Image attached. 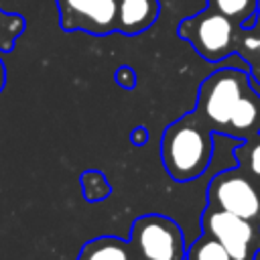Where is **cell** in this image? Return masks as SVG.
<instances>
[{"label": "cell", "mask_w": 260, "mask_h": 260, "mask_svg": "<svg viewBox=\"0 0 260 260\" xmlns=\"http://www.w3.org/2000/svg\"><path fill=\"white\" fill-rule=\"evenodd\" d=\"M211 128L195 112H189L169 124L160 140V158L167 175L179 183L201 177L211 162Z\"/></svg>", "instance_id": "obj_1"}, {"label": "cell", "mask_w": 260, "mask_h": 260, "mask_svg": "<svg viewBox=\"0 0 260 260\" xmlns=\"http://www.w3.org/2000/svg\"><path fill=\"white\" fill-rule=\"evenodd\" d=\"M250 77L244 69L221 67L209 73L199 85L195 114L211 128L213 134L230 136V126L240 98L248 91Z\"/></svg>", "instance_id": "obj_2"}, {"label": "cell", "mask_w": 260, "mask_h": 260, "mask_svg": "<svg viewBox=\"0 0 260 260\" xmlns=\"http://www.w3.org/2000/svg\"><path fill=\"white\" fill-rule=\"evenodd\" d=\"M240 28V24L232 22L223 14L211 8H203L201 12L183 18L177 26V32L197 51L201 59L217 63L236 53Z\"/></svg>", "instance_id": "obj_3"}, {"label": "cell", "mask_w": 260, "mask_h": 260, "mask_svg": "<svg viewBox=\"0 0 260 260\" xmlns=\"http://www.w3.org/2000/svg\"><path fill=\"white\" fill-rule=\"evenodd\" d=\"M128 244L134 260H185V236L181 225L160 213H148L134 219Z\"/></svg>", "instance_id": "obj_4"}, {"label": "cell", "mask_w": 260, "mask_h": 260, "mask_svg": "<svg viewBox=\"0 0 260 260\" xmlns=\"http://www.w3.org/2000/svg\"><path fill=\"white\" fill-rule=\"evenodd\" d=\"M207 207L260 223V179L240 165L217 173L207 185Z\"/></svg>", "instance_id": "obj_5"}, {"label": "cell", "mask_w": 260, "mask_h": 260, "mask_svg": "<svg viewBox=\"0 0 260 260\" xmlns=\"http://www.w3.org/2000/svg\"><path fill=\"white\" fill-rule=\"evenodd\" d=\"M201 234L217 240L232 260H256L260 254V223L252 219L205 207Z\"/></svg>", "instance_id": "obj_6"}, {"label": "cell", "mask_w": 260, "mask_h": 260, "mask_svg": "<svg viewBox=\"0 0 260 260\" xmlns=\"http://www.w3.org/2000/svg\"><path fill=\"white\" fill-rule=\"evenodd\" d=\"M59 22L67 32L81 30L95 37L116 32L118 0H57Z\"/></svg>", "instance_id": "obj_7"}, {"label": "cell", "mask_w": 260, "mask_h": 260, "mask_svg": "<svg viewBox=\"0 0 260 260\" xmlns=\"http://www.w3.org/2000/svg\"><path fill=\"white\" fill-rule=\"evenodd\" d=\"M158 14H160L158 0H118L116 32L140 35L156 22Z\"/></svg>", "instance_id": "obj_8"}, {"label": "cell", "mask_w": 260, "mask_h": 260, "mask_svg": "<svg viewBox=\"0 0 260 260\" xmlns=\"http://www.w3.org/2000/svg\"><path fill=\"white\" fill-rule=\"evenodd\" d=\"M77 260H134L128 240L116 236H100L83 244Z\"/></svg>", "instance_id": "obj_9"}, {"label": "cell", "mask_w": 260, "mask_h": 260, "mask_svg": "<svg viewBox=\"0 0 260 260\" xmlns=\"http://www.w3.org/2000/svg\"><path fill=\"white\" fill-rule=\"evenodd\" d=\"M207 8L223 14L232 22L250 28V20L256 18L260 0H207Z\"/></svg>", "instance_id": "obj_10"}, {"label": "cell", "mask_w": 260, "mask_h": 260, "mask_svg": "<svg viewBox=\"0 0 260 260\" xmlns=\"http://www.w3.org/2000/svg\"><path fill=\"white\" fill-rule=\"evenodd\" d=\"M26 18L16 12L0 10V51H12L16 39L24 32Z\"/></svg>", "instance_id": "obj_11"}, {"label": "cell", "mask_w": 260, "mask_h": 260, "mask_svg": "<svg viewBox=\"0 0 260 260\" xmlns=\"http://www.w3.org/2000/svg\"><path fill=\"white\" fill-rule=\"evenodd\" d=\"M234 156L242 169H246L250 175L260 179V134H256L248 140H242L236 146Z\"/></svg>", "instance_id": "obj_12"}, {"label": "cell", "mask_w": 260, "mask_h": 260, "mask_svg": "<svg viewBox=\"0 0 260 260\" xmlns=\"http://www.w3.org/2000/svg\"><path fill=\"white\" fill-rule=\"evenodd\" d=\"M187 260H232V256L223 250V246H221L217 240H213V238L201 234V236L189 246V250H187Z\"/></svg>", "instance_id": "obj_13"}, {"label": "cell", "mask_w": 260, "mask_h": 260, "mask_svg": "<svg viewBox=\"0 0 260 260\" xmlns=\"http://www.w3.org/2000/svg\"><path fill=\"white\" fill-rule=\"evenodd\" d=\"M81 185H83V193L87 199L95 201L102 199L110 193V183L106 181V177L98 171H85L81 175Z\"/></svg>", "instance_id": "obj_14"}, {"label": "cell", "mask_w": 260, "mask_h": 260, "mask_svg": "<svg viewBox=\"0 0 260 260\" xmlns=\"http://www.w3.org/2000/svg\"><path fill=\"white\" fill-rule=\"evenodd\" d=\"M116 81L124 87V89H132L134 87V83H136V75H134V71H132V67H120L118 71H116Z\"/></svg>", "instance_id": "obj_15"}, {"label": "cell", "mask_w": 260, "mask_h": 260, "mask_svg": "<svg viewBox=\"0 0 260 260\" xmlns=\"http://www.w3.org/2000/svg\"><path fill=\"white\" fill-rule=\"evenodd\" d=\"M246 63H248V65H250V69H252L254 83H258V85H260V51H258V53H254Z\"/></svg>", "instance_id": "obj_16"}, {"label": "cell", "mask_w": 260, "mask_h": 260, "mask_svg": "<svg viewBox=\"0 0 260 260\" xmlns=\"http://www.w3.org/2000/svg\"><path fill=\"white\" fill-rule=\"evenodd\" d=\"M146 138H148V134H146V130H144L142 126L132 130V142H134V144H144Z\"/></svg>", "instance_id": "obj_17"}, {"label": "cell", "mask_w": 260, "mask_h": 260, "mask_svg": "<svg viewBox=\"0 0 260 260\" xmlns=\"http://www.w3.org/2000/svg\"><path fill=\"white\" fill-rule=\"evenodd\" d=\"M4 85H6V67L2 63V59H0V91L4 89Z\"/></svg>", "instance_id": "obj_18"}, {"label": "cell", "mask_w": 260, "mask_h": 260, "mask_svg": "<svg viewBox=\"0 0 260 260\" xmlns=\"http://www.w3.org/2000/svg\"><path fill=\"white\" fill-rule=\"evenodd\" d=\"M252 28H254V32L260 37V8H258V12H256V18H254V24H252Z\"/></svg>", "instance_id": "obj_19"}]
</instances>
